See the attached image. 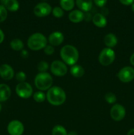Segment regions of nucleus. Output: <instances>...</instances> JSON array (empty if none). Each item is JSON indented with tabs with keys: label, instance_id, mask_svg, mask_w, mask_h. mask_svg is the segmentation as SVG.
Listing matches in <instances>:
<instances>
[{
	"label": "nucleus",
	"instance_id": "13",
	"mask_svg": "<svg viewBox=\"0 0 134 135\" xmlns=\"http://www.w3.org/2000/svg\"><path fill=\"white\" fill-rule=\"evenodd\" d=\"M64 41V36L60 32H54L49 36V42L53 46H57L61 44Z\"/></svg>",
	"mask_w": 134,
	"mask_h": 135
},
{
	"label": "nucleus",
	"instance_id": "27",
	"mask_svg": "<svg viewBox=\"0 0 134 135\" xmlns=\"http://www.w3.org/2000/svg\"><path fill=\"white\" fill-rule=\"evenodd\" d=\"M52 13L54 17L56 18H60L64 15V11L63 9L59 7H55L52 10Z\"/></svg>",
	"mask_w": 134,
	"mask_h": 135
},
{
	"label": "nucleus",
	"instance_id": "25",
	"mask_svg": "<svg viewBox=\"0 0 134 135\" xmlns=\"http://www.w3.org/2000/svg\"><path fill=\"white\" fill-rule=\"evenodd\" d=\"M105 100L109 104H114L116 101V96L114 94L112 93V92H109V93L105 94Z\"/></svg>",
	"mask_w": 134,
	"mask_h": 135
},
{
	"label": "nucleus",
	"instance_id": "3",
	"mask_svg": "<svg viewBox=\"0 0 134 135\" xmlns=\"http://www.w3.org/2000/svg\"><path fill=\"white\" fill-rule=\"evenodd\" d=\"M47 40L46 37L41 33H35L29 37L28 40V47L33 51H38L47 46Z\"/></svg>",
	"mask_w": 134,
	"mask_h": 135
},
{
	"label": "nucleus",
	"instance_id": "35",
	"mask_svg": "<svg viewBox=\"0 0 134 135\" xmlns=\"http://www.w3.org/2000/svg\"><path fill=\"white\" fill-rule=\"evenodd\" d=\"M130 63H131V64L133 66H134V53L131 55V57H130Z\"/></svg>",
	"mask_w": 134,
	"mask_h": 135
},
{
	"label": "nucleus",
	"instance_id": "19",
	"mask_svg": "<svg viewBox=\"0 0 134 135\" xmlns=\"http://www.w3.org/2000/svg\"><path fill=\"white\" fill-rule=\"evenodd\" d=\"M4 7L10 11L14 12L19 9V3L17 0H5Z\"/></svg>",
	"mask_w": 134,
	"mask_h": 135
},
{
	"label": "nucleus",
	"instance_id": "31",
	"mask_svg": "<svg viewBox=\"0 0 134 135\" xmlns=\"http://www.w3.org/2000/svg\"><path fill=\"white\" fill-rule=\"evenodd\" d=\"M94 3L97 6L99 7H102L105 5V4L107 2V0H93Z\"/></svg>",
	"mask_w": 134,
	"mask_h": 135
},
{
	"label": "nucleus",
	"instance_id": "15",
	"mask_svg": "<svg viewBox=\"0 0 134 135\" xmlns=\"http://www.w3.org/2000/svg\"><path fill=\"white\" fill-rule=\"evenodd\" d=\"M11 94L10 87L5 84H0V102L7 101L10 98Z\"/></svg>",
	"mask_w": 134,
	"mask_h": 135
},
{
	"label": "nucleus",
	"instance_id": "5",
	"mask_svg": "<svg viewBox=\"0 0 134 135\" xmlns=\"http://www.w3.org/2000/svg\"><path fill=\"white\" fill-rule=\"evenodd\" d=\"M115 53L111 48L106 47L103 49L99 55V61L102 65L109 66L114 62Z\"/></svg>",
	"mask_w": 134,
	"mask_h": 135
},
{
	"label": "nucleus",
	"instance_id": "36",
	"mask_svg": "<svg viewBox=\"0 0 134 135\" xmlns=\"http://www.w3.org/2000/svg\"><path fill=\"white\" fill-rule=\"evenodd\" d=\"M127 135H134V129H132L129 131Z\"/></svg>",
	"mask_w": 134,
	"mask_h": 135
},
{
	"label": "nucleus",
	"instance_id": "23",
	"mask_svg": "<svg viewBox=\"0 0 134 135\" xmlns=\"http://www.w3.org/2000/svg\"><path fill=\"white\" fill-rule=\"evenodd\" d=\"M52 135H67L66 130L61 125H56L52 130Z\"/></svg>",
	"mask_w": 134,
	"mask_h": 135
},
{
	"label": "nucleus",
	"instance_id": "37",
	"mask_svg": "<svg viewBox=\"0 0 134 135\" xmlns=\"http://www.w3.org/2000/svg\"><path fill=\"white\" fill-rule=\"evenodd\" d=\"M67 135H78V134L76 131H70L68 133Z\"/></svg>",
	"mask_w": 134,
	"mask_h": 135
},
{
	"label": "nucleus",
	"instance_id": "34",
	"mask_svg": "<svg viewBox=\"0 0 134 135\" xmlns=\"http://www.w3.org/2000/svg\"><path fill=\"white\" fill-rule=\"evenodd\" d=\"M4 38H5V35H4L3 32L2 31V30L0 29V44H1L3 42Z\"/></svg>",
	"mask_w": 134,
	"mask_h": 135
},
{
	"label": "nucleus",
	"instance_id": "11",
	"mask_svg": "<svg viewBox=\"0 0 134 135\" xmlns=\"http://www.w3.org/2000/svg\"><path fill=\"white\" fill-rule=\"evenodd\" d=\"M24 127L22 123L18 120H13L9 123L7 131L10 135H22L23 134Z\"/></svg>",
	"mask_w": 134,
	"mask_h": 135
},
{
	"label": "nucleus",
	"instance_id": "21",
	"mask_svg": "<svg viewBox=\"0 0 134 135\" xmlns=\"http://www.w3.org/2000/svg\"><path fill=\"white\" fill-rule=\"evenodd\" d=\"M74 0H60V5L62 9L65 11H71L74 7Z\"/></svg>",
	"mask_w": 134,
	"mask_h": 135
},
{
	"label": "nucleus",
	"instance_id": "17",
	"mask_svg": "<svg viewBox=\"0 0 134 135\" xmlns=\"http://www.w3.org/2000/svg\"><path fill=\"white\" fill-rule=\"evenodd\" d=\"M68 18L74 23H79L84 19V14L81 11L74 10L70 13Z\"/></svg>",
	"mask_w": 134,
	"mask_h": 135
},
{
	"label": "nucleus",
	"instance_id": "28",
	"mask_svg": "<svg viewBox=\"0 0 134 135\" xmlns=\"http://www.w3.org/2000/svg\"><path fill=\"white\" fill-rule=\"evenodd\" d=\"M48 63L44 61H40L38 65V69L39 71V73H45L46 71H47V69H48Z\"/></svg>",
	"mask_w": 134,
	"mask_h": 135
},
{
	"label": "nucleus",
	"instance_id": "24",
	"mask_svg": "<svg viewBox=\"0 0 134 135\" xmlns=\"http://www.w3.org/2000/svg\"><path fill=\"white\" fill-rule=\"evenodd\" d=\"M33 98H34V100L35 102L38 103L43 102L45 100L46 98V95L43 93L42 91H38V92H35L33 95Z\"/></svg>",
	"mask_w": 134,
	"mask_h": 135
},
{
	"label": "nucleus",
	"instance_id": "7",
	"mask_svg": "<svg viewBox=\"0 0 134 135\" xmlns=\"http://www.w3.org/2000/svg\"><path fill=\"white\" fill-rule=\"evenodd\" d=\"M118 78L121 82L124 83H130L134 79V69L131 67H125L120 70Z\"/></svg>",
	"mask_w": 134,
	"mask_h": 135
},
{
	"label": "nucleus",
	"instance_id": "12",
	"mask_svg": "<svg viewBox=\"0 0 134 135\" xmlns=\"http://www.w3.org/2000/svg\"><path fill=\"white\" fill-rule=\"evenodd\" d=\"M14 75V70L9 65L3 64L0 66V76L3 80H11Z\"/></svg>",
	"mask_w": 134,
	"mask_h": 135
},
{
	"label": "nucleus",
	"instance_id": "26",
	"mask_svg": "<svg viewBox=\"0 0 134 135\" xmlns=\"http://www.w3.org/2000/svg\"><path fill=\"white\" fill-rule=\"evenodd\" d=\"M7 17V11L4 5H0V22H2L6 20Z\"/></svg>",
	"mask_w": 134,
	"mask_h": 135
},
{
	"label": "nucleus",
	"instance_id": "22",
	"mask_svg": "<svg viewBox=\"0 0 134 135\" xmlns=\"http://www.w3.org/2000/svg\"><path fill=\"white\" fill-rule=\"evenodd\" d=\"M10 46L13 50L15 51H20L23 49L24 44L22 41L20 39H13L10 43Z\"/></svg>",
	"mask_w": 134,
	"mask_h": 135
},
{
	"label": "nucleus",
	"instance_id": "8",
	"mask_svg": "<svg viewBox=\"0 0 134 135\" xmlns=\"http://www.w3.org/2000/svg\"><path fill=\"white\" fill-rule=\"evenodd\" d=\"M51 71L55 76H63L67 73L68 69L64 62L56 60L51 63Z\"/></svg>",
	"mask_w": 134,
	"mask_h": 135
},
{
	"label": "nucleus",
	"instance_id": "29",
	"mask_svg": "<svg viewBox=\"0 0 134 135\" xmlns=\"http://www.w3.org/2000/svg\"><path fill=\"white\" fill-rule=\"evenodd\" d=\"M15 77L17 80H18L19 83H23V82H25V80H26V75L22 71H20V72H18L16 74Z\"/></svg>",
	"mask_w": 134,
	"mask_h": 135
},
{
	"label": "nucleus",
	"instance_id": "6",
	"mask_svg": "<svg viewBox=\"0 0 134 135\" xmlns=\"http://www.w3.org/2000/svg\"><path fill=\"white\" fill-rule=\"evenodd\" d=\"M16 92L19 97L27 99L31 97L33 93L32 86L26 82L19 83L16 86Z\"/></svg>",
	"mask_w": 134,
	"mask_h": 135
},
{
	"label": "nucleus",
	"instance_id": "39",
	"mask_svg": "<svg viewBox=\"0 0 134 135\" xmlns=\"http://www.w3.org/2000/svg\"><path fill=\"white\" fill-rule=\"evenodd\" d=\"M1 108H2V107H1V104H0V112H1Z\"/></svg>",
	"mask_w": 134,
	"mask_h": 135
},
{
	"label": "nucleus",
	"instance_id": "32",
	"mask_svg": "<svg viewBox=\"0 0 134 135\" xmlns=\"http://www.w3.org/2000/svg\"><path fill=\"white\" fill-rule=\"evenodd\" d=\"M120 2L124 5H132L134 2V0H119Z\"/></svg>",
	"mask_w": 134,
	"mask_h": 135
},
{
	"label": "nucleus",
	"instance_id": "33",
	"mask_svg": "<svg viewBox=\"0 0 134 135\" xmlns=\"http://www.w3.org/2000/svg\"><path fill=\"white\" fill-rule=\"evenodd\" d=\"M20 55L22 58H27L28 57V52L26 50H22Z\"/></svg>",
	"mask_w": 134,
	"mask_h": 135
},
{
	"label": "nucleus",
	"instance_id": "16",
	"mask_svg": "<svg viewBox=\"0 0 134 135\" xmlns=\"http://www.w3.org/2000/svg\"><path fill=\"white\" fill-rule=\"evenodd\" d=\"M76 5L81 11L87 13L93 7L92 0H76Z\"/></svg>",
	"mask_w": 134,
	"mask_h": 135
},
{
	"label": "nucleus",
	"instance_id": "38",
	"mask_svg": "<svg viewBox=\"0 0 134 135\" xmlns=\"http://www.w3.org/2000/svg\"><path fill=\"white\" fill-rule=\"evenodd\" d=\"M131 10H132L133 12H134V3L131 5Z\"/></svg>",
	"mask_w": 134,
	"mask_h": 135
},
{
	"label": "nucleus",
	"instance_id": "18",
	"mask_svg": "<svg viewBox=\"0 0 134 135\" xmlns=\"http://www.w3.org/2000/svg\"><path fill=\"white\" fill-rule=\"evenodd\" d=\"M104 43L106 45V47L109 48H112L116 46L117 43H118V39L114 34L110 33V34H106L105 36Z\"/></svg>",
	"mask_w": 134,
	"mask_h": 135
},
{
	"label": "nucleus",
	"instance_id": "4",
	"mask_svg": "<svg viewBox=\"0 0 134 135\" xmlns=\"http://www.w3.org/2000/svg\"><path fill=\"white\" fill-rule=\"evenodd\" d=\"M35 87L41 91L47 90L51 88L53 84V78L47 73H39L35 76L34 79Z\"/></svg>",
	"mask_w": 134,
	"mask_h": 135
},
{
	"label": "nucleus",
	"instance_id": "10",
	"mask_svg": "<svg viewBox=\"0 0 134 135\" xmlns=\"http://www.w3.org/2000/svg\"><path fill=\"white\" fill-rule=\"evenodd\" d=\"M110 116L114 121H122L126 116V109L120 104H115L110 109Z\"/></svg>",
	"mask_w": 134,
	"mask_h": 135
},
{
	"label": "nucleus",
	"instance_id": "2",
	"mask_svg": "<svg viewBox=\"0 0 134 135\" xmlns=\"http://www.w3.org/2000/svg\"><path fill=\"white\" fill-rule=\"evenodd\" d=\"M46 98L51 105L59 106L64 104L66 96L63 88L59 86H53L48 90Z\"/></svg>",
	"mask_w": 134,
	"mask_h": 135
},
{
	"label": "nucleus",
	"instance_id": "1",
	"mask_svg": "<svg viewBox=\"0 0 134 135\" xmlns=\"http://www.w3.org/2000/svg\"><path fill=\"white\" fill-rule=\"evenodd\" d=\"M60 55L63 62L68 65H74L79 58L77 49L72 45H66L60 50Z\"/></svg>",
	"mask_w": 134,
	"mask_h": 135
},
{
	"label": "nucleus",
	"instance_id": "20",
	"mask_svg": "<svg viewBox=\"0 0 134 135\" xmlns=\"http://www.w3.org/2000/svg\"><path fill=\"white\" fill-rule=\"evenodd\" d=\"M84 68L78 65H74L70 68V73L73 76L76 78H80L84 75Z\"/></svg>",
	"mask_w": 134,
	"mask_h": 135
},
{
	"label": "nucleus",
	"instance_id": "14",
	"mask_svg": "<svg viewBox=\"0 0 134 135\" xmlns=\"http://www.w3.org/2000/svg\"><path fill=\"white\" fill-rule=\"evenodd\" d=\"M92 21L96 26L99 28H104L107 24V21L103 15L101 13H96L92 17Z\"/></svg>",
	"mask_w": 134,
	"mask_h": 135
},
{
	"label": "nucleus",
	"instance_id": "9",
	"mask_svg": "<svg viewBox=\"0 0 134 135\" xmlns=\"http://www.w3.org/2000/svg\"><path fill=\"white\" fill-rule=\"evenodd\" d=\"M52 11L51 5L47 3L43 2L35 5L34 9V13L38 17H44L48 16Z\"/></svg>",
	"mask_w": 134,
	"mask_h": 135
},
{
	"label": "nucleus",
	"instance_id": "30",
	"mask_svg": "<svg viewBox=\"0 0 134 135\" xmlns=\"http://www.w3.org/2000/svg\"><path fill=\"white\" fill-rule=\"evenodd\" d=\"M44 52L45 54H47V55H52V54H54L55 52V48L53 46L51 45H48V46H46L45 47H44Z\"/></svg>",
	"mask_w": 134,
	"mask_h": 135
}]
</instances>
